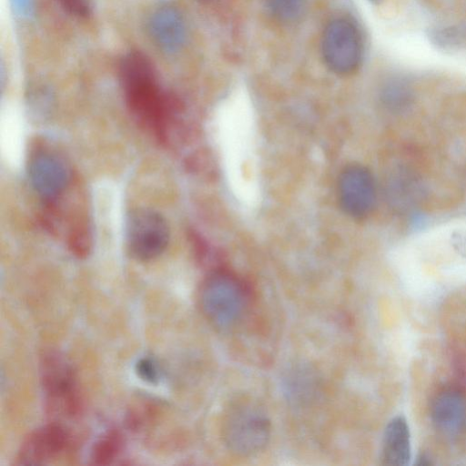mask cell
Wrapping results in <instances>:
<instances>
[{"mask_svg": "<svg viewBox=\"0 0 466 466\" xmlns=\"http://www.w3.org/2000/svg\"><path fill=\"white\" fill-rule=\"evenodd\" d=\"M210 134L228 189L242 209L255 210L261 201L258 128L248 97H228L210 118Z\"/></svg>", "mask_w": 466, "mask_h": 466, "instance_id": "cell-1", "label": "cell"}, {"mask_svg": "<svg viewBox=\"0 0 466 466\" xmlns=\"http://www.w3.org/2000/svg\"><path fill=\"white\" fill-rule=\"evenodd\" d=\"M270 433L269 418L257 401L241 398L227 408L222 438L231 452L239 456L255 455L268 445Z\"/></svg>", "mask_w": 466, "mask_h": 466, "instance_id": "cell-2", "label": "cell"}, {"mask_svg": "<svg viewBox=\"0 0 466 466\" xmlns=\"http://www.w3.org/2000/svg\"><path fill=\"white\" fill-rule=\"evenodd\" d=\"M198 301L210 324L225 330L240 322L249 307L250 295L237 280L215 277L202 285Z\"/></svg>", "mask_w": 466, "mask_h": 466, "instance_id": "cell-3", "label": "cell"}, {"mask_svg": "<svg viewBox=\"0 0 466 466\" xmlns=\"http://www.w3.org/2000/svg\"><path fill=\"white\" fill-rule=\"evenodd\" d=\"M40 366L48 410L66 418L76 417L82 410V399L70 364L59 354L50 352L42 358Z\"/></svg>", "mask_w": 466, "mask_h": 466, "instance_id": "cell-4", "label": "cell"}, {"mask_svg": "<svg viewBox=\"0 0 466 466\" xmlns=\"http://www.w3.org/2000/svg\"><path fill=\"white\" fill-rule=\"evenodd\" d=\"M321 55L337 73L354 71L363 57V42L358 27L346 18L330 21L321 37Z\"/></svg>", "mask_w": 466, "mask_h": 466, "instance_id": "cell-5", "label": "cell"}, {"mask_svg": "<svg viewBox=\"0 0 466 466\" xmlns=\"http://www.w3.org/2000/svg\"><path fill=\"white\" fill-rule=\"evenodd\" d=\"M124 229L127 248L138 260L157 258L168 243L167 223L158 212L152 209L139 208L132 211Z\"/></svg>", "mask_w": 466, "mask_h": 466, "instance_id": "cell-6", "label": "cell"}, {"mask_svg": "<svg viewBox=\"0 0 466 466\" xmlns=\"http://www.w3.org/2000/svg\"><path fill=\"white\" fill-rule=\"evenodd\" d=\"M68 431L58 423L42 426L23 441L15 457L17 465L43 464L62 454L69 446Z\"/></svg>", "mask_w": 466, "mask_h": 466, "instance_id": "cell-7", "label": "cell"}, {"mask_svg": "<svg viewBox=\"0 0 466 466\" xmlns=\"http://www.w3.org/2000/svg\"><path fill=\"white\" fill-rule=\"evenodd\" d=\"M431 419L435 429L449 438L466 434V399L459 391L446 390L431 401Z\"/></svg>", "mask_w": 466, "mask_h": 466, "instance_id": "cell-8", "label": "cell"}, {"mask_svg": "<svg viewBox=\"0 0 466 466\" xmlns=\"http://www.w3.org/2000/svg\"><path fill=\"white\" fill-rule=\"evenodd\" d=\"M32 187L42 197L52 198L60 193L69 179V170L56 156L42 153L35 157L29 166Z\"/></svg>", "mask_w": 466, "mask_h": 466, "instance_id": "cell-9", "label": "cell"}, {"mask_svg": "<svg viewBox=\"0 0 466 466\" xmlns=\"http://www.w3.org/2000/svg\"><path fill=\"white\" fill-rule=\"evenodd\" d=\"M149 31L157 45L166 52L179 50L185 42L186 27L183 18L172 7H163L153 14Z\"/></svg>", "mask_w": 466, "mask_h": 466, "instance_id": "cell-10", "label": "cell"}, {"mask_svg": "<svg viewBox=\"0 0 466 466\" xmlns=\"http://www.w3.org/2000/svg\"><path fill=\"white\" fill-rule=\"evenodd\" d=\"M411 457L410 432L402 415L392 418L387 424L381 446V461L384 465L405 466Z\"/></svg>", "mask_w": 466, "mask_h": 466, "instance_id": "cell-11", "label": "cell"}, {"mask_svg": "<svg viewBox=\"0 0 466 466\" xmlns=\"http://www.w3.org/2000/svg\"><path fill=\"white\" fill-rule=\"evenodd\" d=\"M0 120L1 154L10 167L17 168L24 157L25 118L17 112L7 110L6 114L2 113Z\"/></svg>", "mask_w": 466, "mask_h": 466, "instance_id": "cell-12", "label": "cell"}, {"mask_svg": "<svg viewBox=\"0 0 466 466\" xmlns=\"http://www.w3.org/2000/svg\"><path fill=\"white\" fill-rule=\"evenodd\" d=\"M123 448V438L119 431L111 430L100 437L93 445L90 461L93 465H108L118 457Z\"/></svg>", "mask_w": 466, "mask_h": 466, "instance_id": "cell-13", "label": "cell"}, {"mask_svg": "<svg viewBox=\"0 0 466 466\" xmlns=\"http://www.w3.org/2000/svg\"><path fill=\"white\" fill-rule=\"evenodd\" d=\"M429 35L436 46L452 49L466 44V26L459 25L438 26L432 28Z\"/></svg>", "mask_w": 466, "mask_h": 466, "instance_id": "cell-14", "label": "cell"}, {"mask_svg": "<svg viewBox=\"0 0 466 466\" xmlns=\"http://www.w3.org/2000/svg\"><path fill=\"white\" fill-rule=\"evenodd\" d=\"M269 12L278 20L292 22L299 18L304 0H265Z\"/></svg>", "mask_w": 466, "mask_h": 466, "instance_id": "cell-15", "label": "cell"}, {"mask_svg": "<svg viewBox=\"0 0 466 466\" xmlns=\"http://www.w3.org/2000/svg\"><path fill=\"white\" fill-rule=\"evenodd\" d=\"M137 375L145 381L156 383L159 378V371L156 362L150 358H142L136 364Z\"/></svg>", "mask_w": 466, "mask_h": 466, "instance_id": "cell-16", "label": "cell"}, {"mask_svg": "<svg viewBox=\"0 0 466 466\" xmlns=\"http://www.w3.org/2000/svg\"><path fill=\"white\" fill-rule=\"evenodd\" d=\"M59 2L71 15L85 16L89 13L88 0H59Z\"/></svg>", "mask_w": 466, "mask_h": 466, "instance_id": "cell-17", "label": "cell"}, {"mask_svg": "<svg viewBox=\"0 0 466 466\" xmlns=\"http://www.w3.org/2000/svg\"><path fill=\"white\" fill-rule=\"evenodd\" d=\"M431 458L429 456H427L426 454H420L418 458H417V461L415 462V464L417 465H430L431 464Z\"/></svg>", "mask_w": 466, "mask_h": 466, "instance_id": "cell-18", "label": "cell"}, {"mask_svg": "<svg viewBox=\"0 0 466 466\" xmlns=\"http://www.w3.org/2000/svg\"><path fill=\"white\" fill-rule=\"evenodd\" d=\"M371 3L377 4L380 3L381 0H369Z\"/></svg>", "mask_w": 466, "mask_h": 466, "instance_id": "cell-19", "label": "cell"}]
</instances>
